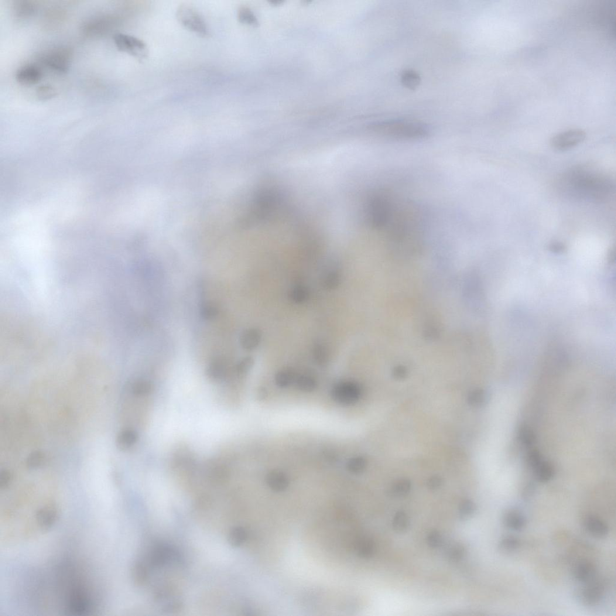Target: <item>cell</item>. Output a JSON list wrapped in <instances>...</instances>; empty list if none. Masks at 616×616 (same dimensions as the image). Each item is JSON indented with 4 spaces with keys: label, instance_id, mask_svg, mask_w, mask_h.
<instances>
[{
    "label": "cell",
    "instance_id": "cell-30",
    "mask_svg": "<svg viewBox=\"0 0 616 616\" xmlns=\"http://www.w3.org/2000/svg\"><path fill=\"white\" fill-rule=\"evenodd\" d=\"M295 383L297 388L306 392H313L317 387L316 379L307 375H302L297 377Z\"/></svg>",
    "mask_w": 616,
    "mask_h": 616
},
{
    "label": "cell",
    "instance_id": "cell-1",
    "mask_svg": "<svg viewBox=\"0 0 616 616\" xmlns=\"http://www.w3.org/2000/svg\"><path fill=\"white\" fill-rule=\"evenodd\" d=\"M371 129L386 138L412 140L426 138L429 135V126L424 123L405 119H388L371 125Z\"/></svg>",
    "mask_w": 616,
    "mask_h": 616
},
{
    "label": "cell",
    "instance_id": "cell-11",
    "mask_svg": "<svg viewBox=\"0 0 616 616\" xmlns=\"http://www.w3.org/2000/svg\"><path fill=\"white\" fill-rule=\"evenodd\" d=\"M231 371L227 359L216 358L209 364L206 375L210 381L218 382L227 379Z\"/></svg>",
    "mask_w": 616,
    "mask_h": 616
},
{
    "label": "cell",
    "instance_id": "cell-45",
    "mask_svg": "<svg viewBox=\"0 0 616 616\" xmlns=\"http://www.w3.org/2000/svg\"><path fill=\"white\" fill-rule=\"evenodd\" d=\"M426 541L428 545L430 547L432 548H438L443 545V538L439 532L433 530L428 534Z\"/></svg>",
    "mask_w": 616,
    "mask_h": 616
},
{
    "label": "cell",
    "instance_id": "cell-27",
    "mask_svg": "<svg viewBox=\"0 0 616 616\" xmlns=\"http://www.w3.org/2000/svg\"><path fill=\"white\" fill-rule=\"evenodd\" d=\"M356 549L357 550L359 557L368 559L374 555L376 550L375 543L371 539L364 537L359 540L356 544Z\"/></svg>",
    "mask_w": 616,
    "mask_h": 616
},
{
    "label": "cell",
    "instance_id": "cell-36",
    "mask_svg": "<svg viewBox=\"0 0 616 616\" xmlns=\"http://www.w3.org/2000/svg\"><path fill=\"white\" fill-rule=\"evenodd\" d=\"M477 511L476 505L470 499H465L460 503L458 508L459 518L462 520H468L473 516Z\"/></svg>",
    "mask_w": 616,
    "mask_h": 616
},
{
    "label": "cell",
    "instance_id": "cell-38",
    "mask_svg": "<svg viewBox=\"0 0 616 616\" xmlns=\"http://www.w3.org/2000/svg\"><path fill=\"white\" fill-rule=\"evenodd\" d=\"M467 551L464 545L457 543L451 546L447 552L448 559L451 562H458L466 556Z\"/></svg>",
    "mask_w": 616,
    "mask_h": 616
},
{
    "label": "cell",
    "instance_id": "cell-21",
    "mask_svg": "<svg viewBox=\"0 0 616 616\" xmlns=\"http://www.w3.org/2000/svg\"><path fill=\"white\" fill-rule=\"evenodd\" d=\"M13 10L17 18L25 19L30 18L35 14L36 6L33 2L17 1L13 5Z\"/></svg>",
    "mask_w": 616,
    "mask_h": 616
},
{
    "label": "cell",
    "instance_id": "cell-50",
    "mask_svg": "<svg viewBox=\"0 0 616 616\" xmlns=\"http://www.w3.org/2000/svg\"><path fill=\"white\" fill-rule=\"evenodd\" d=\"M406 376V372L405 369L402 367L398 368L395 369L393 372V377L398 380H402L405 378Z\"/></svg>",
    "mask_w": 616,
    "mask_h": 616
},
{
    "label": "cell",
    "instance_id": "cell-26",
    "mask_svg": "<svg viewBox=\"0 0 616 616\" xmlns=\"http://www.w3.org/2000/svg\"><path fill=\"white\" fill-rule=\"evenodd\" d=\"M153 389L152 383L144 379L138 380L131 386L132 393L138 398H145L151 395Z\"/></svg>",
    "mask_w": 616,
    "mask_h": 616
},
{
    "label": "cell",
    "instance_id": "cell-42",
    "mask_svg": "<svg viewBox=\"0 0 616 616\" xmlns=\"http://www.w3.org/2000/svg\"><path fill=\"white\" fill-rule=\"evenodd\" d=\"M45 461V454L42 451H35L27 458V465L30 469H36L42 466Z\"/></svg>",
    "mask_w": 616,
    "mask_h": 616
},
{
    "label": "cell",
    "instance_id": "cell-16",
    "mask_svg": "<svg viewBox=\"0 0 616 616\" xmlns=\"http://www.w3.org/2000/svg\"><path fill=\"white\" fill-rule=\"evenodd\" d=\"M503 522L506 528L512 531L519 532L524 528L526 518L521 511L513 509L505 513Z\"/></svg>",
    "mask_w": 616,
    "mask_h": 616
},
{
    "label": "cell",
    "instance_id": "cell-48",
    "mask_svg": "<svg viewBox=\"0 0 616 616\" xmlns=\"http://www.w3.org/2000/svg\"><path fill=\"white\" fill-rule=\"evenodd\" d=\"M548 249L551 252L554 253V254H562V253L566 251V246L563 243L554 241L550 243L548 245Z\"/></svg>",
    "mask_w": 616,
    "mask_h": 616
},
{
    "label": "cell",
    "instance_id": "cell-31",
    "mask_svg": "<svg viewBox=\"0 0 616 616\" xmlns=\"http://www.w3.org/2000/svg\"><path fill=\"white\" fill-rule=\"evenodd\" d=\"M393 530L399 533H405L410 526V519L405 512L399 511L393 516L392 520Z\"/></svg>",
    "mask_w": 616,
    "mask_h": 616
},
{
    "label": "cell",
    "instance_id": "cell-51",
    "mask_svg": "<svg viewBox=\"0 0 616 616\" xmlns=\"http://www.w3.org/2000/svg\"><path fill=\"white\" fill-rule=\"evenodd\" d=\"M268 395V390L265 387L259 388L257 391V398L259 401L265 400Z\"/></svg>",
    "mask_w": 616,
    "mask_h": 616
},
{
    "label": "cell",
    "instance_id": "cell-5",
    "mask_svg": "<svg viewBox=\"0 0 616 616\" xmlns=\"http://www.w3.org/2000/svg\"><path fill=\"white\" fill-rule=\"evenodd\" d=\"M116 47L139 59H144L148 54V48L143 40L125 33H116L114 37Z\"/></svg>",
    "mask_w": 616,
    "mask_h": 616
},
{
    "label": "cell",
    "instance_id": "cell-28",
    "mask_svg": "<svg viewBox=\"0 0 616 616\" xmlns=\"http://www.w3.org/2000/svg\"><path fill=\"white\" fill-rule=\"evenodd\" d=\"M329 353L324 344L320 343L315 344L313 348V358L315 362L321 367L327 365L329 361Z\"/></svg>",
    "mask_w": 616,
    "mask_h": 616
},
{
    "label": "cell",
    "instance_id": "cell-6",
    "mask_svg": "<svg viewBox=\"0 0 616 616\" xmlns=\"http://www.w3.org/2000/svg\"><path fill=\"white\" fill-rule=\"evenodd\" d=\"M586 133L580 129H571L558 133L551 140V146L557 152H566L583 142Z\"/></svg>",
    "mask_w": 616,
    "mask_h": 616
},
{
    "label": "cell",
    "instance_id": "cell-35",
    "mask_svg": "<svg viewBox=\"0 0 616 616\" xmlns=\"http://www.w3.org/2000/svg\"><path fill=\"white\" fill-rule=\"evenodd\" d=\"M309 296V290L306 287L302 285L294 287L290 292L291 300L297 304L305 302Z\"/></svg>",
    "mask_w": 616,
    "mask_h": 616
},
{
    "label": "cell",
    "instance_id": "cell-9",
    "mask_svg": "<svg viewBox=\"0 0 616 616\" xmlns=\"http://www.w3.org/2000/svg\"><path fill=\"white\" fill-rule=\"evenodd\" d=\"M583 585L576 591L578 601L588 607L597 606L601 603L605 593L603 585L595 580Z\"/></svg>",
    "mask_w": 616,
    "mask_h": 616
},
{
    "label": "cell",
    "instance_id": "cell-8",
    "mask_svg": "<svg viewBox=\"0 0 616 616\" xmlns=\"http://www.w3.org/2000/svg\"><path fill=\"white\" fill-rule=\"evenodd\" d=\"M204 470L208 480L214 486L227 484L231 477V471L227 464L218 459H211L205 462Z\"/></svg>",
    "mask_w": 616,
    "mask_h": 616
},
{
    "label": "cell",
    "instance_id": "cell-37",
    "mask_svg": "<svg viewBox=\"0 0 616 616\" xmlns=\"http://www.w3.org/2000/svg\"><path fill=\"white\" fill-rule=\"evenodd\" d=\"M367 462L364 457L356 456L350 458L347 462V470L351 473L359 474L362 473L367 468Z\"/></svg>",
    "mask_w": 616,
    "mask_h": 616
},
{
    "label": "cell",
    "instance_id": "cell-19",
    "mask_svg": "<svg viewBox=\"0 0 616 616\" xmlns=\"http://www.w3.org/2000/svg\"><path fill=\"white\" fill-rule=\"evenodd\" d=\"M533 470L536 480L540 482H548L554 477V468L548 461H542Z\"/></svg>",
    "mask_w": 616,
    "mask_h": 616
},
{
    "label": "cell",
    "instance_id": "cell-46",
    "mask_svg": "<svg viewBox=\"0 0 616 616\" xmlns=\"http://www.w3.org/2000/svg\"><path fill=\"white\" fill-rule=\"evenodd\" d=\"M542 461H543V457L538 450H533L530 451L528 456H527V461L533 469L541 463Z\"/></svg>",
    "mask_w": 616,
    "mask_h": 616
},
{
    "label": "cell",
    "instance_id": "cell-33",
    "mask_svg": "<svg viewBox=\"0 0 616 616\" xmlns=\"http://www.w3.org/2000/svg\"><path fill=\"white\" fill-rule=\"evenodd\" d=\"M148 569L145 563L141 562H137L133 567V578L135 583L139 586H143L148 578Z\"/></svg>",
    "mask_w": 616,
    "mask_h": 616
},
{
    "label": "cell",
    "instance_id": "cell-24",
    "mask_svg": "<svg viewBox=\"0 0 616 616\" xmlns=\"http://www.w3.org/2000/svg\"><path fill=\"white\" fill-rule=\"evenodd\" d=\"M489 395L486 390L481 388L472 390L469 393L468 402L474 408H481L488 403Z\"/></svg>",
    "mask_w": 616,
    "mask_h": 616
},
{
    "label": "cell",
    "instance_id": "cell-49",
    "mask_svg": "<svg viewBox=\"0 0 616 616\" xmlns=\"http://www.w3.org/2000/svg\"><path fill=\"white\" fill-rule=\"evenodd\" d=\"M11 475L8 471H2L0 473V486L2 488L8 487L11 480Z\"/></svg>",
    "mask_w": 616,
    "mask_h": 616
},
{
    "label": "cell",
    "instance_id": "cell-13",
    "mask_svg": "<svg viewBox=\"0 0 616 616\" xmlns=\"http://www.w3.org/2000/svg\"><path fill=\"white\" fill-rule=\"evenodd\" d=\"M573 573L575 580L583 584L591 583L597 578L596 568L587 561H581L576 564Z\"/></svg>",
    "mask_w": 616,
    "mask_h": 616
},
{
    "label": "cell",
    "instance_id": "cell-39",
    "mask_svg": "<svg viewBox=\"0 0 616 616\" xmlns=\"http://www.w3.org/2000/svg\"><path fill=\"white\" fill-rule=\"evenodd\" d=\"M520 541L518 538L513 536H506L502 537L499 543V549L505 553L515 552L519 549Z\"/></svg>",
    "mask_w": 616,
    "mask_h": 616
},
{
    "label": "cell",
    "instance_id": "cell-10",
    "mask_svg": "<svg viewBox=\"0 0 616 616\" xmlns=\"http://www.w3.org/2000/svg\"><path fill=\"white\" fill-rule=\"evenodd\" d=\"M181 560L180 553L166 544H159L150 552L149 563L152 567H162L171 563L179 562Z\"/></svg>",
    "mask_w": 616,
    "mask_h": 616
},
{
    "label": "cell",
    "instance_id": "cell-40",
    "mask_svg": "<svg viewBox=\"0 0 616 616\" xmlns=\"http://www.w3.org/2000/svg\"><path fill=\"white\" fill-rule=\"evenodd\" d=\"M402 83L405 86L409 89H414L419 85L421 78L419 74L411 70L406 71L402 74Z\"/></svg>",
    "mask_w": 616,
    "mask_h": 616
},
{
    "label": "cell",
    "instance_id": "cell-7",
    "mask_svg": "<svg viewBox=\"0 0 616 616\" xmlns=\"http://www.w3.org/2000/svg\"><path fill=\"white\" fill-rule=\"evenodd\" d=\"M71 57L69 50L64 48H58L44 54L41 60L50 70L58 73H64L70 67Z\"/></svg>",
    "mask_w": 616,
    "mask_h": 616
},
{
    "label": "cell",
    "instance_id": "cell-43",
    "mask_svg": "<svg viewBox=\"0 0 616 616\" xmlns=\"http://www.w3.org/2000/svg\"><path fill=\"white\" fill-rule=\"evenodd\" d=\"M238 19L239 22L244 25L250 26L256 25V19L254 15L251 10L244 7L238 10Z\"/></svg>",
    "mask_w": 616,
    "mask_h": 616
},
{
    "label": "cell",
    "instance_id": "cell-14",
    "mask_svg": "<svg viewBox=\"0 0 616 616\" xmlns=\"http://www.w3.org/2000/svg\"><path fill=\"white\" fill-rule=\"evenodd\" d=\"M112 19L107 17H99L92 19L85 24L84 33L86 35L96 36L103 35L108 32L112 27Z\"/></svg>",
    "mask_w": 616,
    "mask_h": 616
},
{
    "label": "cell",
    "instance_id": "cell-32",
    "mask_svg": "<svg viewBox=\"0 0 616 616\" xmlns=\"http://www.w3.org/2000/svg\"><path fill=\"white\" fill-rule=\"evenodd\" d=\"M518 436L520 442L527 447H532L536 443L535 433L528 426L523 425L519 427Z\"/></svg>",
    "mask_w": 616,
    "mask_h": 616
},
{
    "label": "cell",
    "instance_id": "cell-18",
    "mask_svg": "<svg viewBox=\"0 0 616 616\" xmlns=\"http://www.w3.org/2000/svg\"><path fill=\"white\" fill-rule=\"evenodd\" d=\"M262 335L257 328H249L242 334L240 343L246 350L252 351L259 346L261 343Z\"/></svg>",
    "mask_w": 616,
    "mask_h": 616
},
{
    "label": "cell",
    "instance_id": "cell-4",
    "mask_svg": "<svg viewBox=\"0 0 616 616\" xmlns=\"http://www.w3.org/2000/svg\"><path fill=\"white\" fill-rule=\"evenodd\" d=\"M362 388L359 383L343 381L335 384L331 390V397L335 402L341 405L350 406L361 398Z\"/></svg>",
    "mask_w": 616,
    "mask_h": 616
},
{
    "label": "cell",
    "instance_id": "cell-47",
    "mask_svg": "<svg viewBox=\"0 0 616 616\" xmlns=\"http://www.w3.org/2000/svg\"><path fill=\"white\" fill-rule=\"evenodd\" d=\"M443 479L438 475L431 477L427 481V487L430 490L434 491L439 489L443 485Z\"/></svg>",
    "mask_w": 616,
    "mask_h": 616
},
{
    "label": "cell",
    "instance_id": "cell-17",
    "mask_svg": "<svg viewBox=\"0 0 616 616\" xmlns=\"http://www.w3.org/2000/svg\"><path fill=\"white\" fill-rule=\"evenodd\" d=\"M266 482L273 491L282 492L285 491L289 486V479L284 472L273 470L269 472L266 476Z\"/></svg>",
    "mask_w": 616,
    "mask_h": 616
},
{
    "label": "cell",
    "instance_id": "cell-22",
    "mask_svg": "<svg viewBox=\"0 0 616 616\" xmlns=\"http://www.w3.org/2000/svg\"><path fill=\"white\" fill-rule=\"evenodd\" d=\"M411 482L408 478H401L393 482L389 490V494L393 498L405 497L411 490Z\"/></svg>",
    "mask_w": 616,
    "mask_h": 616
},
{
    "label": "cell",
    "instance_id": "cell-29",
    "mask_svg": "<svg viewBox=\"0 0 616 616\" xmlns=\"http://www.w3.org/2000/svg\"><path fill=\"white\" fill-rule=\"evenodd\" d=\"M295 373L289 369H284L280 370L275 376L276 385L280 388H286L295 382L296 379Z\"/></svg>",
    "mask_w": 616,
    "mask_h": 616
},
{
    "label": "cell",
    "instance_id": "cell-3",
    "mask_svg": "<svg viewBox=\"0 0 616 616\" xmlns=\"http://www.w3.org/2000/svg\"><path fill=\"white\" fill-rule=\"evenodd\" d=\"M177 18L181 25L196 35L207 37L209 30L206 23L192 6L181 5L178 9Z\"/></svg>",
    "mask_w": 616,
    "mask_h": 616
},
{
    "label": "cell",
    "instance_id": "cell-23",
    "mask_svg": "<svg viewBox=\"0 0 616 616\" xmlns=\"http://www.w3.org/2000/svg\"><path fill=\"white\" fill-rule=\"evenodd\" d=\"M341 281V273L336 268L328 269L323 274L322 283L325 289H336L340 285Z\"/></svg>",
    "mask_w": 616,
    "mask_h": 616
},
{
    "label": "cell",
    "instance_id": "cell-12",
    "mask_svg": "<svg viewBox=\"0 0 616 616\" xmlns=\"http://www.w3.org/2000/svg\"><path fill=\"white\" fill-rule=\"evenodd\" d=\"M42 77V71L35 64H27L20 67L16 73V80L23 85L36 84Z\"/></svg>",
    "mask_w": 616,
    "mask_h": 616
},
{
    "label": "cell",
    "instance_id": "cell-34",
    "mask_svg": "<svg viewBox=\"0 0 616 616\" xmlns=\"http://www.w3.org/2000/svg\"><path fill=\"white\" fill-rule=\"evenodd\" d=\"M247 539V533L245 529L241 526L235 527L229 533L228 542L230 545L235 547L239 546L244 543Z\"/></svg>",
    "mask_w": 616,
    "mask_h": 616
},
{
    "label": "cell",
    "instance_id": "cell-15",
    "mask_svg": "<svg viewBox=\"0 0 616 616\" xmlns=\"http://www.w3.org/2000/svg\"><path fill=\"white\" fill-rule=\"evenodd\" d=\"M584 527L590 535L598 538H604L609 532L607 523L595 516L587 517L585 519Z\"/></svg>",
    "mask_w": 616,
    "mask_h": 616
},
{
    "label": "cell",
    "instance_id": "cell-44",
    "mask_svg": "<svg viewBox=\"0 0 616 616\" xmlns=\"http://www.w3.org/2000/svg\"><path fill=\"white\" fill-rule=\"evenodd\" d=\"M201 316L205 320H214L218 316V310L213 304H205L201 308Z\"/></svg>",
    "mask_w": 616,
    "mask_h": 616
},
{
    "label": "cell",
    "instance_id": "cell-20",
    "mask_svg": "<svg viewBox=\"0 0 616 616\" xmlns=\"http://www.w3.org/2000/svg\"><path fill=\"white\" fill-rule=\"evenodd\" d=\"M138 440V433L135 430L126 429L119 433L117 444L121 450H127L135 446Z\"/></svg>",
    "mask_w": 616,
    "mask_h": 616
},
{
    "label": "cell",
    "instance_id": "cell-41",
    "mask_svg": "<svg viewBox=\"0 0 616 616\" xmlns=\"http://www.w3.org/2000/svg\"><path fill=\"white\" fill-rule=\"evenodd\" d=\"M36 94L39 100H49L56 95V91L52 85L44 84L37 89Z\"/></svg>",
    "mask_w": 616,
    "mask_h": 616
},
{
    "label": "cell",
    "instance_id": "cell-2",
    "mask_svg": "<svg viewBox=\"0 0 616 616\" xmlns=\"http://www.w3.org/2000/svg\"><path fill=\"white\" fill-rule=\"evenodd\" d=\"M366 210L368 224L372 228L381 229L387 227L395 207L386 194H379L369 201Z\"/></svg>",
    "mask_w": 616,
    "mask_h": 616
},
{
    "label": "cell",
    "instance_id": "cell-25",
    "mask_svg": "<svg viewBox=\"0 0 616 616\" xmlns=\"http://www.w3.org/2000/svg\"><path fill=\"white\" fill-rule=\"evenodd\" d=\"M254 365V358L251 357H245L237 363L229 376H233V377L240 379L244 378L248 374V372L251 371Z\"/></svg>",
    "mask_w": 616,
    "mask_h": 616
}]
</instances>
